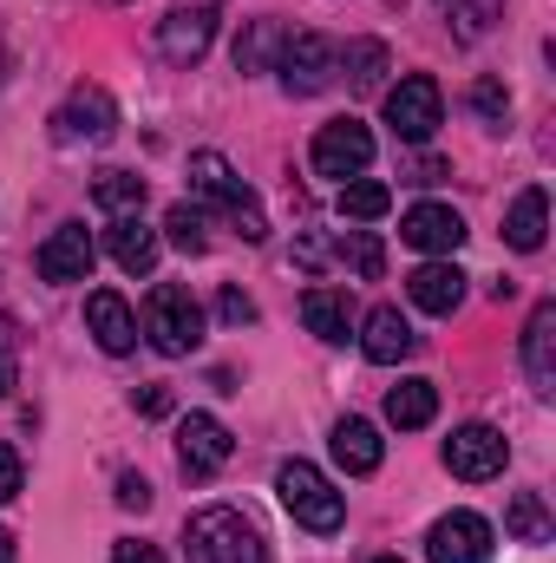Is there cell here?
<instances>
[{
	"label": "cell",
	"instance_id": "1",
	"mask_svg": "<svg viewBox=\"0 0 556 563\" xmlns=\"http://www.w3.org/2000/svg\"><path fill=\"white\" fill-rule=\"evenodd\" d=\"M184 551H190V563H269L263 531L243 511H230V505H203L184 525Z\"/></svg>",
	"mask_w": 556,
	"mask_h": 563
},
{
	"label": "cell",
	"instance_id": "2",
	"mask_svg": "<svg viewBox=\"0 0 556 563\" xmlns=\"http://www.w3.org/2000/svg\"><path fill=\"white\" fill-rule=\"evenodd\" d=\"M190 190H197L203 203H216V210H223V217L243 230V243H263V236H269L256 190L236 177V164H230L223 151H197V157H190Z\"/></svg>",
	"mask_w": 556,
	"mask_h": 563
},
{
	"label": "cell",
	"instance_id": "3",
	"mask_svg": "<svg viewBox=\"0 0 556 563\" xmlns=\"http://www.w3.org/2000/svg\"><path fill=\"white\" fill-rule=\"evenodd\" d=\"M276 498L281 511L301 525V531H314V538H334L341 531V518H347V498L327 485V472H314L308 459H288L276 472Z\"/></svg>",
	"mask_w": 556,
	"mask_h": 563
},
{
	"label": "cell",
	"instance_id": "4",
	"mask_svg": "<svg viewBox=\"0 0 556 563\" xmlns=\"http://www.w3.org/2000/svg\"><path fill=\"white\" fill-rule=\"evenodd\" d=\"M144 334H151V347L157 354H190L197 341H203V308L190 301V288H177V282H157L151 295H144Z\"/></svg>",
	"mask_w": 556,
	"mask_h": 563
},
{
	"label": "cell",
	"instance_id": "5",
	"mask_svg": "<svg viewBox=\"0 0 556 563\" xmlns=\"http://www.w3.org/2000/svg\"><path fill=\"white\" fill-rule=\"evenodd\" d=\"M276 79L288 99H314V92H327L334 86V40H321V33H288L276 53Z\"/></svg>",
	"mask_w": 556,
	"mask_h": 563
},
{
	"label": "cell",
	"instance_id": "6",
	"mask_svg": "<svg viewBox=\"0 0 556 563\" xmlns=\"http://www.w3.org/2000/svg\"><path fill=\"white\" fill-rule=\"evenodd\" d=\"M438 119H445V92H438L432 73H407V79L387 92V125L407 144H425L438 132Z\"/></svg>",
	"mask_w": 556,
	"mask_h": 563
},
{
	"label": "cell",
	"instance_id": "7",
	"mask_svg": "<svg viewBox=\"0 0 556 563\" xmlns=\"http://www.w3.org/2000/svg\"><path fill=\"white\" fill-rule=\"evenodd\" d=\"M308 164H314V177H360L367 164H374V132L360 125V119H334V125H321L314 144H308Z\"/></svg>",
	"mask_w": 556,
	"mask_h": 563
},
{
	"label": "cell",
	"instance_id": "8",
	"mask_svg": "<svg viewBox=\"0 0 556 563\" xmlns=\"http://www.w3.org/2000/svg\"><path fill=\"white\" fill-rule=\"evenodd\" d=\"M504 459H511V445H504V432L498 426H458L452 439H445V472L452 478H465V485H485V478H498L504 472Z\"/></svg>",
	"mask_w": 556,
	"mask_h": 563
},
{
	"label": "cell",
	"instance_id": "9",
	"mask_svg": "<svg viewBox=\"0 0 556 563\" xmlns=\"http://www.w3.org/2000/svg\"><path fill=\"white\" fill-rule=\"evenodd\" d=\"M119 132V106L105 86H79L59 112H53V139L59 144H105Z\"/></svg>",
	"mask_w": 556,
	"mask_h": 563
},
{
	"label": "cell",
	"instance_id": "10",
	"mask_svg": "<svg viewBox=\"0 0 556 563\" xmlns=\"http://www.w3.org/2000/svg\"><path fill=\"white\" fill-rule=\"evenodd\" d=\"M425 563H491V525L478 511H445L425 531Z\"/></svg>",
	"mask_w": 556,
	"mask_h": 563
},
{
	"label": "cell",
	"instance_id": "11",
	"mask_svg": "<svg viewBox=\"0 0 556 563\" xmlns=\"http://www.w3.org/2000/svg\"><path fill=\"white\" fill-rule=\"evenodd\" d=\"M230 452H236V439H230V426L216 420V413H190V420L177 426V459H184V472H190V478L223 472V465H230Z\"/></svg>",
	"mask_w": 556,
	"mask_h": 563
},
{
	"label": "cell",
	"instance_id": "12",
	"mask_svg": "<svg viewBox=\"0 0 556 563\" xmlns=\"http://www.w3.org/2000/svg\"><path fill=\"white\" fill-rule=\"evenodd\" d=\"M92 263H99V250H92V230H86V223H59V230L40 243V256H33L40 282H86Z\"/></svg>",
	"mask_w": 556,
	"mask_h": 563
},
{
	"label": "cell",
	"instance_id": "13",
	"mask_svg": "<svg viewBox=\"0 0 556 563\" xmlns=\"http://www.w3.org/2000/svg\"><path fill=\"white\" fill-rule=\"evenodd\" d=\"M216 40V7H177L164 26H157V53L170 66H197Z\"/></svg>",
	"mask_w": 556,
	"mask_h": 563
},
{
	"label": "cell",
	"instance_id": "14",
	"mask_svg": "<svg viewBox=\"0 0 556 563\" xmlns=\"http://www.w3.org/2000/svg\"><path fill=\"white\" fill-rule=\"evenodd\" d=\"M86 328H92V341H99L105 354H132V347H138V314H132V301L112 295V288H92V295H86Z\"/></svg>",
	"mask_w": 556,
	"mask_h": 563
},
{
	"label": "cell",
	"instance_id": "15",
	"mask_svg": "<svg viewBox=\"0 0 556 563\" xmlns=\"http://www.w3.org/2000/svg\"><path fill=\"white\" fill-rule=\"evenodd\" d=\"M400 236L425 250V256H452L458 243H465V217L452 210V203H413L407 217H400Z\"/></svg>",
	"mask_w": 556,
	"mask_h": 563
},
{
	"label": "cell",
	"instance_id": "16",
	"mask_svg": "<svg viewBox=\"0 0 556 563\" xmlns=\"http://www.w3.org/2000/svg\"><path fill=\"white\" fill-rule=\"evenodd\" d=\"M524 374L544 400L556 394V301H537L524 321Z\"/></svg>",
	"mask_w": 556,
	"mask_h": 563
},
{
	"label": "cell",
	"instance_id": "17",
	"mask_svg": "<svg viewBox=\"0 0 556 563\" xmlns=\"http://www.w3.org/2000/svg\"><path fill=\"white\" fill-rule=\"evenodd\" d=\"M334 465L347 472V478H367V472H380V459H387V445H380V432L367 420H334Z\"/></svg>",
	"mask_w": 556,
	"mask_h": 563
},
{
	"label": "cell",
	"instance_id": "18",
	"mask_svg": "<svg viewBox=\"0 0 556 563\" xmlns=\"http://www.w3.org/2000/svg\"><path fill=\"white\" fill-rule=\"evenodd\" d=\"M360 347H367V361H380V367H393V361H407L419 347L413 321L400 314V308H374L367 314V334H360Z\"/></svg>",
	"mask_w": 556,
	"mask_h": 563
},
{
	"label": "cell",
	"instance_id": "19",
	"mask_svg": "<svg viewBox=\"0 0 556 563\" xmlns=\"http://www.w3.org/2000/svg\"><path fill=\"white\" fill-rule=\"evenodd\" d=\"M105 250H112V263H119L125 276H151V269H157V230L138 223V217H112Z\"/></svg>",
	"mask_w": 556,
	"mask_h": 563
},
{
	"label": "cell",
	"instance_id": "20",
	"mask_svg": "<svg viewBox=\"0 0 556 563\" xmlns=\"http://www.w3.org/2000/svg\"><path fill=\"white\" fill-rule=\"evenodd\" d=\"M407 295L425 314H452L465 301V276H458V263H419L413 276H407Z\"/></svg>",
	"mask_w": 556,
	"mask_h": 563
},
{
	"label": "cell",
	"instance_id": "21",
	"mask_svg": "<svg viewBox=\"0 0 556 563\" xmlns=\"http://www.w3.org/2000/svg\"><path fill=\"white\" fill-rule=\"evenodd\" d=\"M301 321H308V334H321V341H347V334H354V301H347V288H308V295H301Z\"/></svg>",
	"mask_w": 556,
	"mask_h": 563
},
{
	"label": "cell",
	"instance_id": "22",
	"mask_svg": "<svg viewBox=\"0 0 556 563\" xmlns=\"http://www.w3.org/2000/svg\"><path fill=\"white\" fill-rule=\"evenodd\" d=\"M544 230H551V197L531 184V190L511 203V217H504V243H511L518 256H531V250H544Z\"/></svg>",
	"mask_w": 556,
	"mask_h": 563
},
{
	"label": "cell",
	"instance_id": "23",
	"mask_svg": "<svg viewBox=\"0 0 556 563\" xmlns=\"http://www.w3.org/2000/svg\"><path fill=\"white\" fill-rule=\"evenodd\" d=\"M281 40H288L281 20H249V26L236 33V73H276Z\"/></svg>",
	"mask_w": 556,
	"mask_h": 563
},
{
	"label": "cell",
	"instance_id": "24",
	"mask_svg": "<svg viewBox=\"0 0 556 563\" xmlns=\"http://www.w3.org/2000/svg\"><path fill=\"white\" fill-rule=\"evenodd\" d=\"M387 420L400 426V432L432 426L438 420V387H432V380H400V387L387 394Z\"/></svg>",
	"mask_w": 556,
	"mask_h": 563
},
{
	"label": "cell",
	"instance_id": "25",
	"mask_svg": "<svg viewBox=\"0 0 556 563\" xmlns=\"http://www.w3.org/2000/svg\"><path fill=\"white\" fill-rule=\"evenodd\" d=\"M387 66H393V59H387L380 40H347V46H334V73H347L360 92H374V86L387 79Z\"/></svg>",
	"mask_w": 556,
	"mask_h": 563
},
{
	"label": "cell",
	"instance_id": "26",
	"mask_svg": "<svg viewBox=\"0 0 556 563\" xmlns=\"http://www.w3.org/2000/svg\"><path fill=\"white\" fill-rule=\"evenodd\" d=\"M92 203L105 217H138L144 210V177L138 170H99L92 177Z\"/></svg>",
	"mask_w": 556,
	"mask_h": 563
},
{
	"label": "cell",
	"instance_id": "27",
	"mask_svg": "<svg viewBox=\"0 0 556 563\" xmlns=\"http://www.w3.org/2000/svg\"><path fill=\"white\" fill-rule=\"evenodd\" d=\"M393 210V190L387 184H374V177H347L341 184V217L347 223H380Z\"/></svg>",
	"mask_w": 556,
	"mask_h": 563
},
{
	"label": "cell",
	"instance_id": "28",
	"mask_svg": "<svg viewBox=\"0 0 556 563\" xmlns=\"http://www.w3.org/2000/svg\"><path fill=\"white\" fill-rule=\"evenodd\" d=\"M504 531H511L518 544H551V538H556V525H551V511H544V498H537V492H518V498H511Z\"/></svg>",
	"mask_w": 556,
	"mask_h": 563
},
{
	"label": "cell",
	"instance_id": "29",
	"mask_svg": "<svg viewBox=\"0 0 556 563\" xmlns=\"http://www.w3.org/2000/svg\"><path fill=\"white\" fill-rule=\"evenodd\" d=\"M164 236H170L177 250H190V256H203V250H210V223H203V210H197V203H170V210H164Z\"/></svg>",
	"mask_w": 556,
	"mask_h": 563
},
{
	"label": "cell",
	"instance_id": "30",
	"mask_svg": "<svg viewBox=\"0 0 556 563\" xmlns=\"http://www.w3.org/2000/svg\"><path fill=\"white\" fill-rule=\"evenodd\" d=\"M341 256L354 263V276H367V282H380V269H387V250H380V236H374V230H347Z\"/></svg>",
	"mask_w": 556,
	"mask_h": 563
},
{
	"label": "cell",
	"instance_id": "31",
	"mask_svg": "<svg viewBox=\"0 0 556 563\" xmlns=\"http://www.w3.org/2000/svg\"><path fill=\"white\" fill-rule=\"evenodd\" d=\"M471 112H478L485 125H504V119H511V92H504L498 79H478V86H471Z\"/></svg>",
	"mask_w": 556,
	"mask_h": 563
},
{
	"label": "cell",
	"instance_id": "32",
	"mask_svg": "<svg viewBox=\"0 0 556 563\" xmlns=\"http://www.w3.org/2000/svg\"><path fill=\"white\" fill-rule=\"evenodd\" d=\"M20 485H26V465H20V452L0 439V505H13V498H20Z\"/></svg>",
	"mask_w": 556,
	"mask_h": 563
},
{
	"label": "cell",
	"instance_id": "33",
	"mask_svg": "<svg viewBox=\"0 0 556 563\" xmlns=\"http://www.w3.org/2000/svg\"><path fill=\"white\" fill-rule=\"evenodd\" d=\"M216 314H223L230 328H243V321H256V301H249L243 288H223V295H216Z\"/></svg>",
	"mask_w": 556,
	"mask_h": 563
},
{
	"label": "cell",
	"instance_id": "34",
	"mask_svg": "<svg viewBox=\"0 0 556 563\" xmlns=\"http://www.w3.org/2000/svg\"><path fill=\"white\" fill-rule=\"evenodd\" d=\"M20 387V354H13V328L0 321V400Z\"/></svg>",
	"mask_w": 556,
	"mask_h": 563
},
{
	"label": "cell",
	"instance_id": "35",
	"mask_svg": "<svg viewBox=\"0 0 556 563\" xmlns=\"http://www.w3.org/2000/svg\"><path fill=\"white\" fill-rule=\"evenodd\" d=\"M119 505H125V511H144V505H151V485H144L138 472H125V478H119Z\"/></svg>",
	"mask_w": 556,
	"mask_h": 563
},
{
	"label": "cell",
	"instance_id": "36",
	"mask_svg": "<svg viewBox=\"0 0 556 563\" xmlns=\"http://www.w3.org/2000/svg\"><path fill=\"white\" fill-rule=\"evenodd\" d=\"M138 413H144V420H164V413H170V387H144Z\"/></svg>",
	"mask_w": 556,
	"mask_h": 563
},
{
	"label": "cell",
	"instance_id": "37",
	"mask_svg": "<svg viewBox=\"0 0 556 563\" xmlns=\"http://www.w3.org/2000/svg\"><path fill=\"white\" fill-rule=\"evenodd\" d=\"M112 563H164V551H157V544H119Z\"/></svg>",
	"mask_w": 556,
	"mask_h": 563
},
{
	"label": "cell",
	"instance_id": "38",
	"mask_svg": "<svg viewBox=\"0 0 556 563\" xmlns=\"http://www.w3.org/2000/svg\"><path fill=\"white\" fill-rule=\"evenodd\" d=\"M0 563H13V531H0Z\"/></svg>",
	"mask_w": 556,
	"mask_h": 563
},
{
	"label": "cell",
	"instance_id": "39",
	"mask_svg": "<svg viewBox=\"0 0 556 563\" xmlns=\"http://www.w3.org/2000/svg\"><path fill=\"white\" fill-rule=\"evenodd\" d=\"M374 563H400V558H374Z\"/></svg>",
	"mask_w": 556,
	"mask_h": 563
}]
</instances>
